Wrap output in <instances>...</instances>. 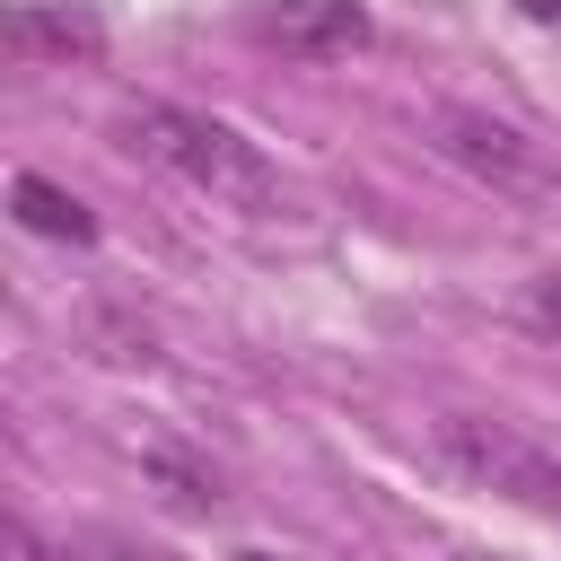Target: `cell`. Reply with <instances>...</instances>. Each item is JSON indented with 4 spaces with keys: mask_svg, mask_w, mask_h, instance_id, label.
<instances>
[{
    "mask_svg": "<svg viewBox=\"0 0 561 561\" xmlns=\"http://www.w3.org/2000/svg\"><path fill=\"white\" fill-rule=\"evenodd\" d=\"M123 149L149 158V167H167L175 184L210 193L219 210H254V219L280 210V167H272L237 123H219V114H193V105H131V114H123Z\"/></svg>",
    "mask_w": 561,
    "mask_h": 561,
    "instance_id": "obj_1",
    "label": "cell"
},
{
    "mask_svg": "<svg viewBox=\"0 0 561 561\" xmlns=\"http://www.w3.org/2000/svg\"><path fill=\"white\" fill-rule=\"evenodd\" d=\"M430 447L473 491H500V500H526V508H552L561 517V447L552 438H535V430H517L500 412H447L430 430Z\"/></svg>",
    "mask_w": 561,
    "mask_h": 561,
    "instance_id": "obj_2",
    "label": "cell"
},
{
    "mask_svg": "<svg viewBox=\"0 0 561 561\" xmlns=\"http://www.w3.org/2000/svg\"><path fill=\"white\" fill-rule=\"evenodd\" d=\"M438 158H456L473 184H491V193H508V202H543V193H561V167L543 158V140H526L517 123H500V114H482V105H438Z\"/></svg>",
    "mask_w": 561,
    "mask_h": 561,
    "instance_id": "obj_3",
    "label": "cell"
},
{
    "mask_svg": "<svg viewBox=\"0 0 561 561\" xmlns=\"http://www.w3.org/2000/svg\"><path fill=\"white\" fill-rule=\"evenodd\" d=\"M263 35H272L289 61H351V53L377 44V26H368L359 0H272V9H263Z\"/></svg>",
    "mask_w": 561,
    "mask_h": 561,
    "instance_id": "obj_4",
    "label": "cell"
},
{
    "mask_svg": "<svg viewBox=\"0 0 561 561\" xmlns=\"http://www.w3.org/2000/svg\"><path fill=\"white\" fill-rule=\"evenodd\" d=\"M0 44L18 61H96L105 53V18L79 9V0H18L9 26H0Z\"/></svg>",
    "mask_w": 561,
    "mask_h": 561,
    "instance_id": "obj_5",
    "label": "cell"
},
{
    "mask_svg": "<svg viewBox=\"0 0 561 561\" xmlns=\"http://www.w3.org/2000/svg\"><path fill=\"white\" fill-rule=\"evenodd\" d=\"M9 210H18V228H26V237L96 245V210H88L70 184H53V175H18V184H9Z\"/></svg>",
    "mask_w": 561,
    "mask_h": 561,
    "instance_id": "obj_6",
    "label": "cell"
},
{
    "mask_svg": "<svg viewBox=\"0 0 561 561\" xmlns=\"http://www.w3.org/2000/svg\"><path fill=\"white\" fill-rule=\"evenodd\" d=\"M149 473L167 482V500H175V508H219V473H210V465H184V456H167V447H158V456H149Z\"/></svg>",
    "mask_w": 561,
    "mask_h": 561,
    "instance_id": "obj_7",
    "label": "cell"
},
{
    "mask_svg": "<svg viewBox=\"0 0 561 561\" xmlns=\"http://www.w3.org/2000/svg\"><path fill=\"white\" fill-rule=\"evenodd\" d=\"M517 316H526L543 342H561V272H535V280L517 289Z\"/></svg>",
    "mask_w": 561,
    "mask_h": 561,
    "instance_id": "obj_8",
    "label": "cell"
},
{
    "mask_svg": "<svg viewBox=\"0 0 561 561\" xmlns=\"http://www.w3.org/2000/svg\"><path fill=\"white\" fill-rule=\"evenodd\" d=\"M88 561H175V552L140 543V535H88Z\"/></svg>",
    "mask_w": 561,
    "mask_h": 561,
    "instance_id": "obj_9",
    "label": "cell"
},
{
    "mask_svg": "<svg viewBox=\"0 0 561 561\" xmlns=\"http://www.w3.org/2000/svg\"><path fill=\"white\" fill-rule=\"evenodd\" d=\"M517 9H526V18H561V0H517Z\"/></svg>",
    "mask_w": 561,
    "mask_h": 561,
    "instance_id": "obj_10",
    "label": "cell"
},
{
    "mask_svg": "<svg viewBox=\"0 0 561 561\" xmlns=\"http://www.w3.org/2000/svg\"><path fill=\"white\" fill-rule=\"evenodd\" d=\"M237 561H289V552H263V543H245V552H237Z\"/></svg>",
    "mask_w": 561,
    "mask_h": 561,
    "instance_id": "obj_11",
    "label": "cell"
}]
</instances>
